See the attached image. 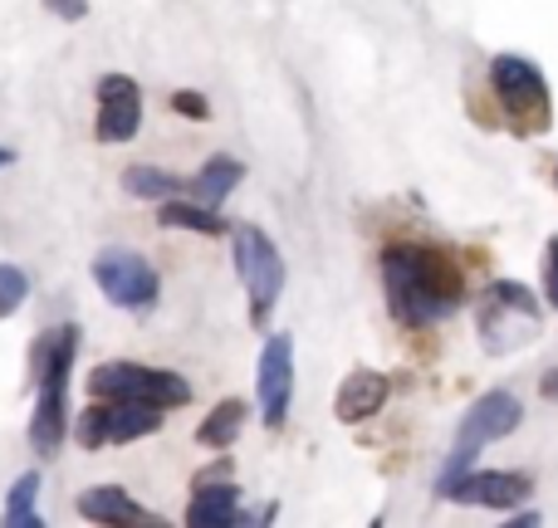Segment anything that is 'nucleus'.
<instances>
[{
	"label": "nucleus",
	"instance_id": "obj_20",
	"mask_svg": "<svg viewBox=\"0 0 558 528\" xmlns=\"http://www.w3.org/2000/svg\"><path fill=\"white\" fill-rule=\"evenodd\" d=\"M123 186H128V196H137V201H172L186 182L172 172H162V167H128Z\"/></svg>",
	"mask_w": 558,
	"mask_h": 528
},
{
	"label": "nucleus",
	"instance_id": "obj_5",
	"mask_svg": "<svg viewBox=\"0 0 558 528\" xmlns=\"http://www.w3.org/2000/svg\"><path fill=\"white\" fill-rule=\"evenodd\" d=\"M520 421H524L520 396H510V392H485L481 402H475L471 412L461 416V431H456V451H451V461H446V470H441V480H436V484H446V480H456V475H465V470L475 465V455L485 451V445L505 441V435H510Z\"/></svg>",
	"mask_w": 558,
	"mask_h": 528
},
{
	"label": "nucleus",
	"instance_id": "obj_17",
	"mask_svg": "<svg viewBox=\"0 0 558 528\" xmlns=\"http://www.w3.org/2000/svg\"><path fill=\"white\" fill-rule=\"evenodd\" d=\"M241 176H245V167L235 162V157H211V162L196 172V182H192V196L202 206H221L226 196L241 186Z\"/></svg>",
	"mask_w": 558,
	"mask_h": 528
},
{
	"label": "nucleus",
	"instance_id": "obj_27",
	"mask_svg": "<svg viewBox=\"0 0 558 528\" xmlns=\"http://www.w3.org/2000/svg\"><path fill=\"white\" fill-rule=\"evenodd\" d=\"M15 162V152H10V147H0V167H10Z\"/></svg>",
	"mask_w": 558,
	"mask_h": 528
},
{
	"label": "nucleus",
	"instance_id": "obj_12",
	"mask_svg": "<svg viewBox=\"0 0 558 528\" xmlns=\"http://www.w3.org/2000/svg\"><path fill=\"white\" fill-rule=\"evenodd\" d=\"M64 382L69 377H45V382H39V402H35V416H29V445H35L39 461H54L64 435H69Z\"/></svg>",
	"mask_w": 558,
	"mask_h": 528
},
{
	"label": "nucleus",
	"instance_id": "obj_24",
	"mask_svg": "<svg viewBox=\"0 0 558 528\" xmlns=\"http://www.w3.org/2000/svg\"><path fill=\"white\" fill-rule=\"evenodd\" d=\"M544 294H549V304L558 308V235L549 241V250H544Z\"/></svg>",
	"mask_w": 558,
	"mask_h": 528
},
{
	"label": "nucleus",
	"instance_id": "obj_19",
	"mask_svg": "<svg viewBox=\"0 0 558 528\" xmlns=\"http://www.w3.org/2000/svg\"><path fill=\"white\" fill-rule=\"evenodd\" d=\"M245 416H251V406H245V402H235V396H231V402H221V406H216V412L202 421V431H196V441H202V445H211V451H226V445H231L235 435H241Z\"/></svg>",
	"mask_w": 558,
	"mask_h": 528
},
{
	"label": "nucleus",
	"instance_id": "obj_21",
	"mask_svg": "<svg viewBox=\"0 0 558 528\" xmlns=\"http://www.w3.org/2000/svg\"><path fill=\"white\" fill-rule=\"evenodd\" d=\"M35 494H39V475H20L10 484V500H5V528H39V514H35Z\"/></svg>",
	"mask_w": 558,
	"mask_h": 528
},
{
	"label": "nucleus",
	"instance_id": "obj_1",
	"mask_svg": "<svg viewBox=\"0 0 558 528\" xmlns=\"http://www.w3.org/2000/svg\"><path fill=\"white\" fill-rule=\"evenodd\" d=\"M383 288L387 308L407 328H432L451 318L465 298V274L446 250L422 241H402L383 250Z\"/></svg>",
	"mask_w": 558,
	"mask_h": 528
},
{
	"label": "nucleus",
	"instance_id": "obj_26",
	"mask_svg": "<svg viewBox=\"0 0 558 528\" xmlns=\"http://www.w3.org/2000/svg\"><path fill=\"white\" fill-rule=\"evenodd\" d=\"M539 392H544V402H558V367H549V372H544Z\"/></svg>",
	"mask_w": 558,
	"mask_h": 528
},
{
	"label": "nucleus",
	"instance_id": "obj_2",
	"mask_svg": "<svg viewBox=\"0 0 558 528\" xmlns=\"http://www.w3.org/2000/svg\"><path fill=\"white\" fill-rule=\"evenodd\" d=\"M490 88H495V103H500L510 133H520V137L549 133L554 98H549V84H544V69L534 64V59L495 54L490 59Z\"/></svg>",
	"mask_w": 558,
	"mask_h": 528
},
{
	"label": "nucleus",
	"instance_id": "obj_15",
	"mask_svg": "<svg viewBox=\"0 0 558 528\" xmlns=\"http://www.w3.org/2000/svg\"><path fill=\"white\" fill-rule=\"evenodd\" d=\"M186 524H192V528L245 524V514H241V490H235V484H202V490H196V500L186 504Z\"/></svg>",
	"mask_w": 558,
	"mask_h": 528
},
{
	"label": "nucleus",
	"instance_id": "obj_18",
	"mask_svg": "<svg viewBox=\"0 0 558 528\" xmlns=\"http://www.w3.org/2000/svg\"><path fill=\"white\" fill-rule=\"evenodd\" d=\"M157 221L172 225V231H196V235H226L231 221L216 216V206H202V201H162Z\"/></svg>",
	"mask_w": 558,
	"mask_h": 528
},
{
	"label": "nucleus",
	"instance_id": "obj_14",
	"mask_svg": "<svg viewBox=\"0 0 558 528\" xmlns=\"http://www.w3.org/2000/svg\"><path fill=\"white\" fill-rule=\"evenodd\" d=\"M78 514H84L88 524H157V514L133 504L128 490H118V484H94V490H84Z\"/></svg>",
	"mask_w": 558,
	"mask_h": 528
},
{
	"label": "nucleus",
	"instance_id": "obj_6",
	"mask_svg": "<svg viewBox=\"0 0 558 528\" xmlns=\"http://www.w3.org/2000/svg\"><path fill=\"white\" fill-rule=\"evenodd\" d=\"M235 269L251 294V323L265 328L279 304V288H284V260L260 225H235Z\"/></svg>",
	"mask_w": 558,
	"mask_h": 528
},
{
	"label": "nucleus",
	"instance_id": "obj_16",
	"mask_svg": "<svg viewBox=\"0 0 558 528\" xmlns=\"http://www.w3.org/2000/svg\"><path fill=\"white\" fill-rule=\"evenodd\" d=\"M74 353H78V328L74 323H59V328H49V333H39L35 353H29L35 382H45V377H69Z\"/></svg>",
	"mask_w": 558,
	"mask_h": 528
},
{
	"label": "nucleus",
	"instance_id": "obj_11",
	"mask_svg": "<svg viewBox=\"0 0 558 528\" xmlns=\"http://www.w3.org/2000/svg\"><path fill=\"white\" fill-rule=\"evenodd\" d=\"M260 412H265V426H284L289 416V392H294V343L284 333H275L260 353Z\"/></svg>",
	"mask_w": 558,
	"mask_h": 528
},
{
	"label": "nucleus",
	"instance_id": "obj_3",
	"mask_svg": "<svg viewBox=\"0 0 558 528\" xmlns=\"http://www.w3.org/2000/svg\"><path fill=\"white\" fill-rule=\"evenodd\" d=\"M475 328H481L485 353L505 357L530 347L534 337L544 333V308L520 279H495L481 294V314H475Z\"/></svg>",
	"mask_w": 558,
	"mask_h": 528
},
{
	"label": "nucleus",
	"instance_id": "obj_10",
	"mask_svg": "<svg viewBox=\"0 0 558 528\" xmlns=\"http://www.w3.org/2000/svg\"><path fill=\"white\" fill-rule=\"evenodd\" d=\"M143 123V94L128 74H108L98 78V143H128Z\"/></svg>",
	"mask_w": 558,
	"mask_h": 528
},
{
	"label": "nucleus",
	"instance_id": "obj_25",
	"mask_svg": "<svg viewBox=\"0 0 558 528\" xmlns=\"http://www.w3.org/2000/svg\"><path fill=\"white\" fill-rule=\"evenodd\" d=\"M59 20H84L88 15V0H45Z\"/></svg>",
	"mask_w": 558,
	"mask_h": 528
},
{
	"label": "nucleus",
	"instance_id": "obj_22",
	"mask_svg": "<svg viewBox=\"0 0 558 528\" xmlns=\"http://www.w3.org/2000/svg\"><path fill=\"white\" fill-rule=\"evenodd\" d=\"M29 294V279L15 265H0V318H10Z\"/></svg>",
	"mask_w": 558,
	"mask_h": 528
},
{
	"label": "nucleus",
	"instance_id": "obj_7",
	"mask_svg": "<svg viewBox=\"0 0 558 528\" xmlns=\"http://www.w3.org/2000/svg\"><path fill=\"white\" fill-rule=\"evenodd\" d=\"M157 431H162V412H157V406H137V402H104V396H98L88 412L74 416V441L84 445V451L143 441V435H157Z\"/></svg>",
	"mask_w": 558,
	"mask_h": 528
},
{
	"label": "nucleus",
	"instance_id": "obj_4",
	"mask_svg": "<svg viewBox=\"0 0 558 528\" xmlns=\"http://www.w3.org/2000/svg\"><path fill=\"white\" fill-rule=\"evenodd\" d=\"M88 392L104 396V402H137V406H157V412H172V406L192 402V382L167 367H143V363H98L88 372Z\"/></svg>",
	"mask_w": 558,
	"mask_h": 528
},
{
	"label": "nucleus",
	"instance_id": "obj_23",
	"mask_svg": "<svg viewBox=\"0 0 558 528\" xmlns=\"http://www.w3.org/2000/svg\"><path fill=\"white\" fill-rule=\"evenodd\" d=\"M172 108L182 118H196V123H206V118H211V103H206L202 94H192V88H182V94H172Z\"/></svg>",
	"mask_w": 558,
	"mask_h": 528
},
{
	"label": "nucleus",
	"instance_id": "obj_13",
	"mask_svg": "<svg viewBox=\"0 0 558 528\" xmlns=\"http://www.w3.org/2000/svg\"><path fill=\"white\" fill-rule=\"evenodd\" d=\"M387 392H392V382H387L383 372H373V367H353V372L343 377V386H338V421L343 426H357V421H373L377 412L387 406Z\"/></svg>",
	"mask_w": 558,
	"mask_h": 528
},
{
	"label": "nucleus",
	"instance_id": "obj_8",
	"mask_svg": "<svg viewBox=\"0 0 558 528\" xmlns=\"http://www.w3.org/2000/svg\"><path fill=\"white\" fill-rule=\"evenodd\" d=\"M94 284L104 288V298H113L118 308H153L157 304V269L143 260L137 250H123V245H113V250H98L94 260Z\"/></svg>",
	"mask_w": 558,
	"mask_h": 528
},
{
	"label": "nucleus",
	"instance_id": "obj_9",
	"mask_svg": "<svg viewBox=\"0 0 558 528\" xmlns=\"http://www.w3.org/2000/svg\"><path fill=\"white\" fill-rule=\"evenodd\" d=\"M530 475L514 470H465L456 480L436 484V494L451 504H485V509H514V504L530 500Z\"/></svg>",
	"mask_w": 558,
	"mask_h": 528
}]
</instances>
